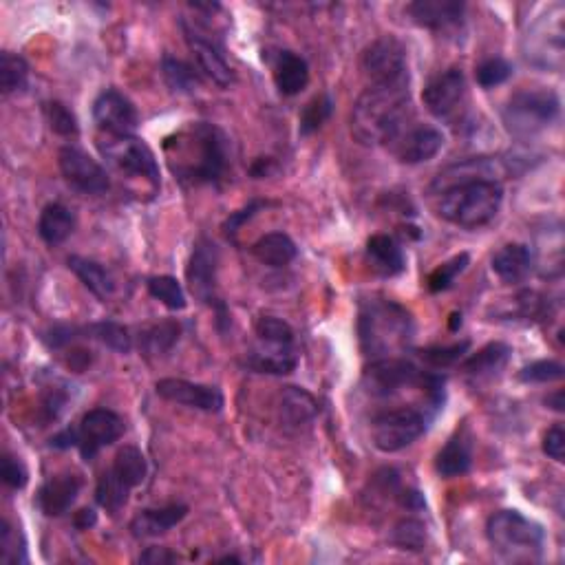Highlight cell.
I'll return each instance as SVG.
<instances>
[{"mask_svg":"<svg viewBox=\"0 0 565 565\" xmlns=\"http://www.w3.org/2000/svg\"><path fill=\"white\" fill-rule=\"evenodd\" d=\"M168 168L186 184H219L230 168V140L219 126L195 122L168 137L164 144Z\"/></svg>","mask_w":565,"mask_h":565,"instance_id":"obj_1","label":"cell"},{"mask_svg":"<svg viewBox=\"0 0 565 565\" xmlns=\"http://www.w3.org/2000/svg\"><path fill=\"white\" fill-rule=\"evenodd\" d=\"M409 89L369 87L351 111V133L360 144L391 146L409 129Z\"/></svg>","mask_w":565,"mask_h":565,"instance_id":"obj_2","label":"cell"},{"mask_svg":"<svg viewBox=\"0 0 565 565\" xmlns=\"http://www.w3.org/2000/svg\"><path fill=\"white\" fill-rule=\"evenodd\" d=\"M413 318L396 301H369L360 307L358 336L365 356L393 358L413 340Z\"/></svg>","mask_w":565,"mask_h":565,"instance_id":"obj_3","label":"cell"},{"mask_svg":"<svg viewBox=\"0 0 565 565\" xmlns=\"http://www.w3.org/2000/svg\"><path fill=\"white\" fill-rule=\"evenodd\" d=\"M504 201L499 181H466L446 188L437 201V215L457 228L477 230L497 217Z\"/></svg>","mask_w":565,"mask_h":565,"instance_id":"obj_4","label":"cell"},{"mask_svg":"<svg viewBox=\"0 0 565 565\" xmlns=\"http://www.w3.org/2000/svg\"><path fill=\"white\" fill-rule=\"evenodd\" d=\"M486 537L501 559L532 563L541 557L546 532L541 524L524 517L519 510H499L488 517Z\"/></svg>","mask_w":565,"mask_h":565,"instance_id":"obj_5","label":"cell"},{"mask_svg":"<svg viewBox=\"0 0 565 565\" xmlns=\"http://www.w3.org/2000/svg\"><path fill=\"white\" fill-rule=\"evenodd\" d=\"M561 100L550 89H524L508 100L504 109V124L510 135L535 137L559 120Z\"/></svg>","mask_w":565,"mask_h":565,"instance_id":"obj_6","label":"cell"},{"mask_svg":"<svg viewBox=\"0 0 565 565\" xmlns=\"http://www.w3.org/2000/svg\"><path fill=\"white\" fill-rule=\"evenodd\" d=\"M102 157L117 173L129 177H142L153 188L159 186L157 157L144 140L135 135H102L98 140Z\"/></svg>","mask_w":565,"mask_h":565,"instance_id":"obj_7","label":"cell"},{"mask_svg":"<svg viewBox=\"0 0 565 565\" xmlns=\"http://www.w3.org/2000/svg\"><path fill=\"white\" fill-rule=\"evenodd\" d=\"M362 71L371 87L409 89L407 49L393 36H382L371 42L362 53Z\"/></svg>","mask_w":565,"mask_h":565,"instance_id":"obj_8","label":"cell"},{"mask_svg":"<svg viewBox=\"0 0 565 565\" xmlns=\"http://www.w3.org/2000/svg\"><path fill=\"white\" fill-rule=\"evenodd\" d=\"M563 16L561 3L552 5L546 14L539 16L524 38V56L539 69L557 71L563 65Z\"/></svg>","mask_w":565,"mask_h":565,"instance_id":"obj_9","label":"cell"},{"mask_svg":"<svg viewBox=\"0 0 565 565\" xmlns=\"http://www.w3.org/2000/svg\"><path fill=\"white\" fill-rule=\"evenodd\" d=\"M426 431V418L420 409L402 407L378 413L371 422V435L382 453H398L420 440Z\"/></svg>","mask_w":565,"mask_h":565,"instance_id":"obj_10","label":"cell"},{"mask_svg":"<svg viewBox=\"0 0 565 565\" xmlns=\"http://www.w3.org/2000/svg\"><path fill=\"white\" fill-rule=\"evenodd\" d=\"M58 162L67 184L82 195H102L111 188V179L104 166L78 146H62Z\"/></svg>","mask_w":565,"mask_h":565,"instance_id":"obj_11","label":"cell"},{"mask_svg":"<svg viewBox=\"0 0 565 565\" xmlns=\"http://www.w3.org/2000/svg\"><path fill=\"white\" fill-rule=\"evenodd\" d=\"M424 373L413 365V362L404 358H378L365 369L362 376V385L371 393V396L387 398L393 393H400L407 387L422 385Z\"/></svg>","mask_w":565,"mask_h":565,"instance_id":"obj_12","label":"cell"},{"mask_svg":"<svg viewBox=\"0 0 565 565\" xmlns=\"http://www.w3.org/2000/svg\"><path fill=\"white\" fill-rule=\"evenodd\" d=\"M181 29H184L186 45L190 53H193L197 67L204 71L217 87L228 89L234 82V71L228 65L226 56H223V49L217 45L215 38L210 40L204 29L195 23H188V20H181Z\"/></svg>","mask_w":565,"mask_h":565,"instance_id":"obj_13","label":"cell"},{"mask_svg":"<svg viewBox=\"0 0 565 565\" xmlns=\"http://www.w3.org/2000/svg\"><path fill=\"white\" fill-rule=\"evenodd\" d=\"M466 100V76L462 69L451 67L440 71L429 80L422 91V102L426 111L435 115L437 120H451L462 109Z\"/></svg>","mask_w":565,"mask_h":565,"instance_id":"obj_14","label":"cell"},{"mask_svg":"<svg viewBox=\"0 0 565 565\" xmlns=\"http://www.w3.org/2000/svg\"><path fill=\"white\" fill-rule=\"evenodd\" d=\"M124 420L111 409H93L84 415L78 426V449L84 460H93L106 446L115 444L124 435Z\"/></svg>","mask_w":565,"mask_h":565,"instance_id":"obj_15","label":"cell"},{"mask_svg":"<svg viewBox=\"0 0 565 565\" xmlns=\"http://www.w3.org/2000/svg\"><path fill=\"white\" fill-rule=\"evenodd\" d=\"M93 120L104 135H133L140 126V113L124 93L104 89L93 102Z\"/></svg>","mask_w":565,"mask_h":565,"instance_id":"obj_16","label":"cell"},{"mask_svg":"<svg viewBox=\"0 0 565 565\" xmlns=\"http://www.w3.org/2000/svg\"><path fill=\"white\" fill-rule=\"evenodd\" d=\"M157 396L168 402L181 404V407L217 413L223 409V393L217 387L199 385V382L181 380V378H164L157 382Z\"/></svg>","mask_w":565,"mask_h":565,"instance_id":"obj_17","label":"cell"},{"mask_svg":"<svg viewBox=\"0 0 565 565\" xmlns=\"http://www.w3.org/2000/svg\"><path fill=\"white\" fill-rule=\"evenodd\" d=\"M217 263V245L208 239H201L195 245L193 254H190V263L186 268L190 290H193L199 301L208 305L217 301Z\"/></svg>","mask_w":565,"mask_h":565,"instance_id":"obj_18","label":"cell"},{"mask_svg":"<svg viewBox=\"0 0 565 565\" xmlns=\"http://www.w3.org/2000/svg\"><path fill=\"white\" fill-rule=\"evenodd\" d=\"M444 146V135L435 126H409L396 142L391 144L393 153L402 164L429 162Z\"/></svg>","mask_w":565,"mask_h":565,"instance_id":"obj_19","label":"cell"},{"mask_svg":"<svg viewBox=\"0 0 565 565\" xmlns=\"http://www.w3.org/2000/svg\"><path fill=\"white\" fill-rule=\"evenodd\" d=\"M82 490V477L78 473H60L49 477L38 490V508L47 517H60L69 513Z\"/></svg>","mask_w":565,"mask_h":565,"instance_id":"obj_20","label":"cell"},{"mask_svg":"<svg viewBox=\"0 0 565 565\" xmlns=\"http://www.w3.org/2000/svg\"><path fill=\"white\" fill-rule=\"evenodd\" d=\"M499 175H506V168L501 166L497 159L488 157H477V159H466V162L453 164L444 168L440 175L435 177L431 190L433 193H444L446 188L466 184V181H499Z\"/></svg>","mask_w":565,"mask_h":565,"instance_id":"obj_21","label":"cell"},{"mask_svg":"<svg viewBox=\"0 0 565 565\" xmlns=\"http://www.w3.org/2000/svg\"><path fill=\"white\" fill-rule=\"evenodd\" d=\"M466 5L453 0H418L407 7V14L415 25L431 31H446L462 25Z\"/></svg>","mask_w":565,"mask_h":565,"instance_id":"obj_22","label":"cell"},{"mask_svg":"<svg viewBox=\"0 0 565 565\" xmlns=\"http://www.w3.org/2000/svg\"><path fill=\"white\" fill-rule=\"evenodd\" d=\"M490 268L504 283H521L528 279L532 268H535V254L524 243H508L495 252Z\"/></svg>","mask_w":565,"mask_h":565,"instance_id":"obj_23","label":"cell"},{"mask_svg":"<svg viewBox=\"0 0 565 565\" xmlns=\"http://www.w3.org/2000/svg\"><path fill=\"white\" fill-rule=\"evenodd\" d=\"M186 515H188V506L184 504L146 508L133 517L131 532L137 539L166 535L168 530H173L177 524H181V521L186 519Z\"/></svg>","mask_w":565,"mask_h":565,"instance_id":"obj_24","label":"cell"},{"mask_svg":"<svg viewBox=\"0 0 565 565\" xmlns=\"http://www.w3.org/2000/svg\"><path fill=\"white\" fill-rule=\"evenodd\" d=\"M473 466V444L464 431H457L435 457V471L444 479L462 477Z\"/></svg>","mask_w":565,"mask_h":565,"instance_id":"obj_25","label":"cell"},{"mask_svg":"<svg viewBox=\"0 0 565 565\" xmlns=\"http://www.w3.org/2000/svg\"><path fill=\"white\" fill-rule=\"evenodd\" d=\"M318 415V402L312 393L301 387H285L279 398V420L287 429L309 424Z\"/></svg>","mask_w":565,"mask_h":565,"instance_id":"obj_26","label":"cell"},{"mask_svg":"<svg viewBox=\"0 0 565 565\" xmlns=\"http://www.w3.org/2000/svg\"><path fill=\"white\" fill-rule=\"evenodd\" d=\"M510 356H513V349H510V345L490 343L464 362V373L468 378H475V380L495 378L506 369Z\"/></svg>","mask_w":565,"mask_h":565,"instance_id":"obj_27","label":"cell"},{"mask_svg":"<svg viewBox=\"0 0 565 565\" xmlns=\"http://www.w3.org/2000/svg\"><path fill=\"white\" fill-rule=\"evenodd\" d=\"M245 365L257 373L287 376L298 367V356L294 347H270L259 343V347L245 358Z\"/></svg>","mask_w":565,"mask_h":565,"instance_id":"obj_28","label":"cell"},{"mask_svg":"<svg viewBox=\"0 0 565 565\" xmlns=\"http://www.w3.org/2000/svg\"><path fill=\"white\" fill-rule=\"evenodd\" d=\"M274 82L276 89H279L283 95H298L309 82L307 62L294 51L279 53L274 65Z\"/></svg>","mask_w":565,"mask_h":565,"instance_id":"obj_29","label":"cell"},{"mask_svg":"<svg viewBox=\"0 0 565 565\" xmlns=\"http://www.w3.org/2000/svg\"><path fill=\"white\" fill-rule=\"evenodd\" d=\"M73 230H76V215L65 204H49L40 212L38 234L47 245L65 243Z\"/></svg>","mask_w":565,"mask_h":565,"instance_id":"obj_30","label":"cell"},{"mask_svg":"<svg viewBox=\"0 0 565 565\" xmlns=\"http://www.w3.org/2000/svg\"><path fill=\"white\" fill-rule=\"evenodd\" d=\"M367 259L382 276H396L404 270V252L389 234H373L367 241Z\"/></svg>","mask_w":565,"mask_h":565,"instance_id":"obj_31","label":"cell"},{"mask_svg":"<svg viewBox=\"0 0 565 565\" xmlns=\"http://www.w3.org/2000/svg\"><path fill=\"white\" fill-rule=\"evenodd\" d=\"M252 254L270 268H285L296 259V243L285 232H270L252 245Z\"/></svg>","mask_w":565,"mask_h":565,"instance_id":"obj_32","label":"cell"},{"mask_svg":"<svg viewBox=\"0 0 565 565\" xmlns=\"http://www.w3.org/2000/svg\"><path fill=\"white\" fill-rule=\"evenodd\" d=\"M69 270L78 276L82 281V285L87 287L91 294H95L102 301L111 298L115 292V279L111 276V272L100 265L98 261L84 259V257H69Z\"/></svg>","mask_w":565,"mask_h":565,"instance_id":"obj_33","label":"cell"},{"mask_svg":"<svg viewBox=\"0 0 565 565\" xmlns=\"http://www.w3.org/2000/svg\"><path fill=\"white\" fill-rule=\"evenodd\" d=\"M111 471L117 479H120V482H124L133 490L146 479V473H148L146 457L140 449H135V446H124V449L117 451Z\"/></svg>","mask_w":565,"mask_h":565,"instance_id":"obj_34","label":"cell"},{"mask_svg":"<svg viewBox=\"0 0 565 565\" xmlns=\"http://www.w3.org/2000/svg\"><path fill=\"white\" fill-rule=\"evenodd\" d=\"M179 334H181L179 323L175 321L157 323V325L146 327L140 334V347L146 351V354L162 356V354H168V351L177 345Z\"/></svg>","mask_w":565,"mask_h":565,"instance_id":"obj_35","label":"cell"},{"mask_svg":"<svg viewBox=\"0 0 565 565\" xmlns=\"http://www.w3.org/2000/svg\"><path fill=\"white\" fill-rule=\"evenodd\" d=\"M131 495V488L126 486L124 482H120L113 475V471H104L102 477L98 479V488H95V499H98V504L109 510V513H120V510L126 506V501H129Z\"/></svg>","mask_w":565,"mask_h":565,"instance_id":"obj_36","label":"cell"},{"mask_svg":"<svg viewBox=\"0 0 565 565\" xmlns=\"http://www.w3.org/2000/svg\"><path fill=\"white\" fill-rule=\"evenodd\" d=\"M29 80V65L25 58L16 56L12 51H3L0 56V89L5 95L23 91Z\"/></svg>","mask_w":565,"mask_h":565,"instance_id":"obj_37","label":"cell"},{"mask_svg":"<svg viewBox=\"0 0 565 565\" xmlns=\"http://www.w3.org/2000/svg\"><path fill=\"white\" fill-rule=\"evenodd\" d=\"M426 539H429V532H426L424 521L413 519V517L400 519L391 530V543L393 546H398L400 550L420 552L426 546Z\"/></svg>","mask_w":565,"mask_h":565,"instance_id":"obj_38","label":"cell"},{"mask_svg":"<svg viewBox=\"0 0 565 565\" xmlns=\"http://www.w3.org/2000/svg\"><path fill=\"white\" fill-rule=\"evenodd\" d=\"M162 73L166 84L177 93H193L199 87V76L188 62L166 56L162 60Z\"/></svg>","mask_w":565,"mask_h":565,"instance_id":"obj_39","label":"cell"},{"mask_svg":"<svg viewBox=\"0 0 565 565\" xmlns=\"http://www.w3.org/2000/svg\"><path fill=\"white\" fill-rule=\"evenodd\" d=\"M148 294L157 298V301L168 309H173V312H181V309L188 305L184 287H181L175 276H153V279L148 281Z\"/></svg>","mask_w":565,"mask_h":565,"instance_id":"obj_40","label":"cell"},{"mask_svg":"<svg viewBox=\"0 0 565 565\" xmlns=\"http://www.w3.org/2000/svg\"><path fill=\"white\" fill-rule=\"evenodd\" d=\"M257 338L261 345L294 347V329L276 316H263L257 323Z\"/></svg>","mask_w":565,"mask_h":565,"instance_id":"obj_41","label":"cell"},{"mask_svg":"<svg viewBox=\"0 0 565 565\" xmlns=\"http://www.w3.org/2000/svg\"><path fill=\"white\" fill-rule=\"evenodd\" d=\"M468 263H471V257H468L466 252L457 254V257H453L451 261L442 263L440 268H435V270L431 272L429 281H426V285H429V290L435 292V294H437V292L451 290L457 276H460V274L468 268Z\"/></svg>","mask_w":565,"mask_h":565,"instance_id":"obj_42","label":"cell"},{"mask_svg":"<svg viewBox=\"0 0 565 565\" xmlns=\"http://www.w3.org/2000/svg\"><path fill=\"white\" fill-rule=\"evenodd\" d=\"M334 102L329 95H318L312 102L305 104V109L301 113V135H312L329 120L332 115Z\"/></svg>","mask_w":565,"mask_h":565,"instance_id":"obj_43","label":"cell"},{"mask_svg":"<svg viewBox=\"0 0 565 565\" xmlns=\"http://www.w3.org/2000/svg\"><path fill=\"white\" fill-rule=\"evenodd\" d=\"M87 332L93 334V338H98L100 343H104L106 347L120 351V354H129L131 347H133V340H131L129 329L122 327V325H117V323L91 325Z\"/></svg>","mask_w":565,"mask_h":565,"instance_id":"obj_44","label":"cell"},{"mask_svg":"<svg viewBox=\"0 0 565 565\" xmlns=\"http://www.w3.org/2000/svg\"><path fill=\"white\" fill-rule=\"evenodd\" d=\"M513 76V65L504 58H488L475 69L477 84L482 89H495Z\"/></svg>","mask_w":565,"mask_h":565,"instance_id":"obj_45","label":"cell"},{"mask_svg":"<svg viewBox=\"0 0 565 565\" xmlns=\"http://www.w3.org/2000/svg\"><path fill=\"white\" fill-rule=\"evenodd\" d=\"M45 113H47V122H49L53 133H58L62 137H76L80 133L78 117L73 115V111L69 109L67 104L49 102L45 106Z\"/></svg>","mask_w":565,"mask_h":565,"instance_id":"obj_46","label":"cell"},{"mask_svg":"<svg viewBox=\"0 0 565 565\" xmlns=\"http://www.w3.org/2000/svg\"><path fill=\"white\" fill-rule=\"evenodd\" d=\"M563 378V365L554 360H537L530 362L519 371V380L528 382V385H548V382H557Z\"/></svg>","mask_w":565,"mask_h":565,"instance_id":"obj_47","label":"cell"},{"mask_svg":"<svg viewBox=\"0 0 565 565\" xmlns=\"http://www.w3.org/2000/svg\"><path fill=\"white\" fill-rule=\"evenodd\" d=\"M468 349V343H455V345H446V347H429V349H422L420 356L424 362H429V365L437 367V369H444V367H451L455 365L457 360H460Z\"/></svg>","mask_w":565,"mask_h":565,"instance_id":"obj_48","label":"cell"},{"mask_svg":"<svg viewBox=\"0 0 565 565\" xmlns=\"http://www.w3.org/2000/svg\"><path fill=\"white\" fill-rule=\"evenodd\" d=\"M0 477H3L5 486L14 488V490L25 488L29 482V473H27L25 464L20 462V457L9 455V453H5L3 462H0Z\"/></svg>","mask_w":565,"mask_h":565,"instance_id":"obj_49","label":"cell"},{"mask_svg":"<svg viewBox=\"0 0 565 565\" xmlns=\"http://www.w3.org/2000/svg\"><path fill=\"white\" fill-rule=\"evenodd\" d=\"M3 539H0V546H3V561L5 563H23L25 561V543L20 539V532H16L9 521H3Z\"/></svg>","mask_w":565,"mask_h":565,"instance_id":"obj_50","label":"cell"},{"mask_svg":"<svg viewBox=\"0 0 565 565\" xmlns=\"http://www.w3.org/2000/svg\"><path fill=\"white\" fill-rule=\"evenodd\" d=\"M543 453H546L550 460L554 462H563L565 457V431L561 424H554L552 429H548V433L543 435Z\"/></svg>","mask_w":565,"mask_h":565,"instance_id":"obj_51","label":"cell"},{"mask_svg":"<svg viewBox=\"0 0 565 565\" xmlns=\"http://www.w3.org/2000/svg\"><path fill=\"white\" fill-rule=\"evenodd\" d=\"M263 206H268V204H265V201H250V204L245 206L243 210L232 212V215L228 217V221L223 223V232H226V237H234V234H237V232L243 228V223L248 221V219H252L254 215H257V212H259Z\"/></svg>","mask_w":565,"mask_h":565,"instance_id":"obj_52","label":"cell"},{"mask_svg":"<svg viewBox=\"0 0 565 565\" xmlns=\"http://www.w3.org/2000/svg\"><path fill=\"white\" fill-rule=\"evenodd\" d=\"M65 407H67V396L62 391L53 389L42 398V407H40L42 418H45V422H56L62 411H65Z\"/></svg>","mask_w":565,"mask_h":565,"instance_id":"obj_53","label":"cell"},{"mask_svg":"<svg viewBox=\"0 0 565 565\" xmlns=\"http://www.w3.org/2000/svg\"><path fill=\"white\" fill-rule=\"evenodd\" d=\"M177 554L170 552L168 548H146V552H142L140 563H148V565H164V563H175Z\"/></svg>","mask_w":565,"mask_h":565,"instance_id":"obj_54","label":"cell"},{"mask_svg":"<svg viewBox=\"0 0 565 565\" xmlns=\"http://www.w3.org/2000/svg\"><path fill=\"white\" fill-rule=\"evenodd\" d=\"M95 524H98V515H95L93 508H82L80 513H76V517H73V526L78 530H89Z\"/></svg>","mask_w":565,"mask_h":565,"instance_id":"obj_55","label":"cell"},{"mask_svg":"<svg viewBox=\"0 0 565 565\" xmlns=\"http://www.w3.org/2000/svg\"><path fill=\"white\" fill-rule=\"evenodd\" d=\"M546 404H548L550 409H554V411H563V393L557 391V393H554V396H550V398L546 400Z\"/></svg>","mask_w":565,"mask_h":565,"instance_id":"obj_56","label":"cell"},{"mask_svg":"<svg viewBox=\"0 0 565 565\" xmlns=\"http://www.w3.org/2000/svg\"><path fill=\"white\" fill-rule=\"evenodd\" d=\"M457 327H462V314H453L451 316V329L455 332Z\"/></svg>","mask_w":565,"mask_h":565,"instance_id":"obj_57","label":"cell"}]
</instances>
